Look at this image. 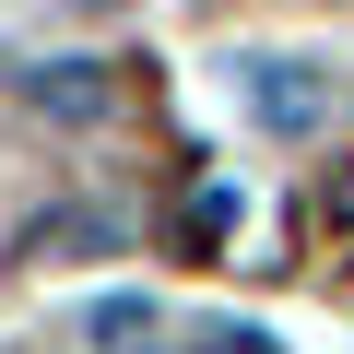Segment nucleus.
Masks as SVG:
<instances>
[{
    "mask_svg": "<svg viewBox=\"0 0 354 354\" xmlns=\"http://www.w3.org/2000/svg\"><path fill=\"white\" fill-rule=\"evenodd\" d=\"M24 95H36L48 118H106V106H118V83H106L95 59H48V71H24Z\"/></svg>",
    "mask_w": 354,
    "mask_h": 354,
    "instance_id": "2",
    "label": "nucleus"
},
{
    "mask_svg": "<svg viewBox=\"0 0 354 354\" xmlns=\"http://www.w3.org/2000/svg\"><path fill=\"white\" fill-rule=\"evenodd\" d=\"M236 213H248L236 189H189V213H177V225H189V248H225V236H236Z\"/></svg>",
    "mask_w": 354,
    "mask_h": 354,
    "instance_id": "4",
    "label": "nucleus"
},
{
    "mask_svg": "<svg viewBox=\"0 0 354 354\" xmlns=\"http://www.w3.org/2000/svg\"><path fill=\"white\" fill-rule=\"evenodd\" d=\"M106 248H118L106 213H36L24 225V260H106Z\"/></svg>",
    "mask_w": 354,
    "mask_h": 354,
    "instance_id": "3",
    "label": "nucleus"
},
{
    "mask_svg": "<svg viewBox=\"0 0 354 354\" xmlns=\"http://www.w3.org/2000/svg\"><path fill=\"white\" fill-rule=\"evenodd\" d=\"M319 225H342V236H354V165L330 177V189H319Z\"/></svg>",
    "mask_w": 354,
    "mask_h": 354,
    "instance_id": "6",
    "label": "nucleus"
},
{
    "mask_svg": "<svg viewBox=\"0 0 354 354\" xmlns=\"http://www.w3.org/2000/svg\"><path fill=\"white\" fill-rule=\"evenodd\" d=\"M236 95H248V118L283 130V142H307V130L330 118V83H319L307 59H236Z\"/></svg>",
    "mask_w": 354,
    "mask_h": 354,
    "instance_id": "1",
    "label": "nucleus"
},
{
    "mask_svg": "<svg viewBox=\"0 0 354 354\" xmlns=\"http://www.w3.org/2000/svg\"><path fill=\"white\" fill-rule=\"evenodd\" d=\"M142 330H153V307H130V295H106V307H95V342H142Z\"/></svg>",
    "mask_w": 354,
    "mask_h": 354,
    "instance_id": "5",
    "label": "nucleus"
}]
</instances>
